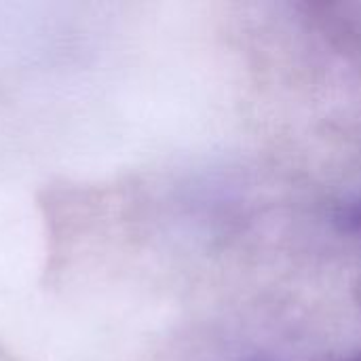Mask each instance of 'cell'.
Wrapping results in <instances>:
<instances>
[{
	"label": "cell",
	"instance_id": "1",
	"mask_svg": "<svg viewBox=\"0 0 361 361\" xmlns=\"http://www.w3.org/2000/svg\"><path fill=\"white\" fill-rule=\"evenodd\" d=\"M336 222L345 231H361V197L341 205L336 214Z\"/></svg>",
	"mask_w": 361,
	"mask_h": 361
},
{
	"label": "cell",
	"instance_id": "2",
	"mask_svg": "<svg viewBox=\"0 0 361 361\" xmlns=\"http://www.w3.org/2000/svg\"><path fill=\"white\" fill-rule=\"evenodd\" d=\"M360 361H361V360H360Z\"/></svg>",
	"mask_w": 361,
	"mask_h": 361
}]
</instances>
